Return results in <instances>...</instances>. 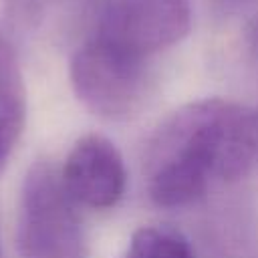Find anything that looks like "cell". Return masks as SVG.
I'll return each mask as SVG.
<instances>
[{"label": "cell", "instance_id": "6da1fadb", "mask_svg": "<svg viewBox=\"0 0 258 258\" xmlns=\"http://www.w3.org/2000/svg\"><path fill=\"white\" fill-rule=\"evenodd\" d=\"M258 167V107L230 99H200L161 121L145 153L153 204L183 208L214 181H238Z\"/></svg>", "mask_w": 258, "mask_h": 258}, {"label": "cell", "instance_id": "7a4b0ae2", "mask_svg": "<svg viewBox=\"0 0 258 258\" xmlns=\"http://www.w3.org/2000/svg\"><path fill=\"white\" fill-rule=\"evenodd\" d=\"M60 171L36 161L24 175L18 212L20 258H87L85 234Z\"/></svg>", "mask_w": 258, "mask_h": 258}, {"label": "cell", "instance_id": "3957f363", "mask_svg": "<svg viewBox=\"0 0 258 258\" xmlns=\"http://www.w3.org/2000/svg\"><path fill=\"white\" fill-rule=\"evenodd\" d=\"M69 73L79 101L99 117L127 119L145 101V58L97 36L75 50Z\"/></svg>", "mask_w": 258, "mask_h": 258}, {"label": "cell", "instance_id": "277c9868", "mask_svg": "<svg viewBox=\"0 0 258 258\" xmlns=\"http://www.w3.org/2000/svg\"><path fill=\"white\" fill-rule=\"evenodd\" d=\"M189 28V0H113L103 10L95 36L145 58L179 42Z\"/></svg>", "mask_w": 258, "mask_h": 258}, {"label": "cell", "instance_id": "5b68a950", "mask_svg": "<svg viewBox=\"0 0 258 258\" xmlns=\"http://www.w3.org/2000/svg\"><path fill=\"white\" fill-rule=\"evenodd\" d=\"M60 179L75 204L107 210L123 198L127 171L115 143L105 135L89 133L71 147Z\"/></svg>", "mask_w": 258, "mask_h": 258}, {"label": "cell", "instance_id": "8992f818", "mask_svg": "<svg viewBox=\"0 0 258 258\" xmlns=\"http://www.w3.org/2000/svg\"><path fill=\"white\" fill-rule=\"evenodd\" d=\"M26 121V89L18 56L0 32V143L12 151Z\"/></svg>", "mask_w": 258, "mask_h": 258}, {"label": "cell", "instance_id": "52a82bcc", "mask_svg": "<svg viewBox=\"0 0 258 258\" xmlns=\"http://www.w3.org/2000/svg\"><path fill=\"white\" fill-rule=\"evenodd\" d=\"M123 258H194L189 242L165 226H143L133 232Z\"/></svg>", "mask_w": 258, "mask_h": 258}, {"label": "cell", "instance_id": "ba28073f", "mask_svg": "<svg viewBox=\"0 0 258 258\" xmlns=\"http://www.w3.org/2000/svg\"><path fill=\"white\" fill-rule=\"evenodd\" d=\"M248 44H250L252 54L258 58V18L252 22V26H250V30H248Z\"/></svg>", "mask_w": 258, "mask_h": 258}, {"label": "cell", "instance_id": "9c48e42d", "mask_svg": "<svg viewBox=\"0 0 258 258\" xmlns=\"http://www.w3.org/2000/svg\"><path fill=\"white\" fill-rule=\"evenodd\" d=\"M8 155H10V151L0 143V167L4 165V161H6V157H8Z\"/></svg>", "mask_w": 258, "mask_h": 258}, {"label": "cell", "instance_id": "30bf717a", "mask_svg": "<svg viewBox=\"0 0 258 258\" xmlns=\"http://www.w3.org/2000/svg\"><path fill=\"white\" fill-rule=\"evenodd\" d=\"M0 258H2V248H0Z\"/></svg>", "mask_w": 258, "mask_h": 258}]
</instances>
